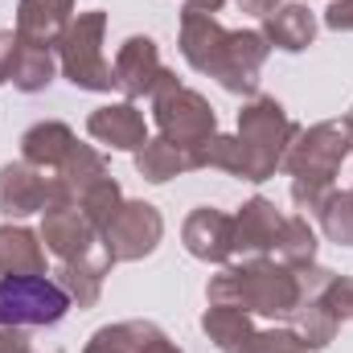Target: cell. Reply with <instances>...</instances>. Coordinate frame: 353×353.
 Segmentation results:
<instances>
[{
  "instance_id": "cell-26",
  "label": "cell",
  "mask_w": 353,
  "mask_h": 353,
  "mask_svg": "<svg viewBox=\"0 0 353 353\" xmlns=\"http://www.w3.org/2000/svg\"><path fill=\"white\" fill-rule=\"evenodd\" d=\"M321 234L337 247H353V197L350 189H329V197L316 205Z\"/></svg>"
},
{
  "instance_id": "cell-14",
  "label": "cell",
  "mask_w": 353,
  "mask_h": 353,
  "mask_svg": "<svg viewBox=\"0 0 353 353\" xmlns=\"http://www.w3.org/2000/svg\"><path fill=\"white\" fill-rule=\"evenodd\" d=\"M50 205V176L25 161H12L0 169V214L8 222H21L29 214H41Z\"/></svg>"
},
{
  "instance_id": "cell-22",
  "label": "cell",
  "mask_w": 353,
  "mask_h": 353,
  "mask_svg": "<svg viewBox=\"0 0 353 353\" xmlns=\"http://www.w3.org/2000/svg\"><path fill=\"white\" fill-rule=\"evenodd\" d=\"M136 173L144 181H152V185H165L173 176L193 173V157H189V148H176L165 136H157V140L148 136V144L136 152Z\"/></svg>"
},
{
  "instance_id": "cell-33",
  "label": "cell",
  "mask_w": 353,
  "mask_h": 353,
  "mask_svg": "<svg viewBox=\"0 0 353 353\" xmlns=\"http://www.w3.org/2000/svg\"><path fill=\"white\" fill-rule=\"evenodd\" d=\"M136 353H185L176 350L173 341L152 325V321H140V337H136Z\"/></svg>"
},
{
  "instance_id": "cell-9",
  "label": "cell",
  "mask_w": 353,
  "mask_h": 353,
  "mask_svg": "<svg viewBox=\"0 0 353 353\" xmlns=\"http://www.w3.org/2000/svg\"><path fill=\"white\" fill-rule=\"evenodd\" d=\"M115 90H123V99H152V90L161 87V79L169 74V66L161 62V46L148 33H132L119 50H115Z\"/></svg>"
},
{
  "instance_id": "cell-29",
  "label": "cell",
  "mask_w": 353,
  "mask_h": 353,
  "mask_svg": "<svg viewBox=\"0 0 353 353\" xmlns=\"http://www.w3.org/2000/svg\"><path fill=\"white\" fill-rule=\"evenodd\" d=\"M128 197H123V185L115 181V176L107 173L103 181H94L87 193H83V201H79V210L87 214V222L94 226V230H103L115 214H119V205H123Z\"/></svg>"
},
{
  "instance_id": "cell-3",
  "label": "cell",
  "mask_w": 353,
  "mask_h": 353,
  "mask_svg": "<svg viewBox=\"0 0 353 353\" xmlns=\"http://www.w3.org/2000/svg\"><path fill=\"white\" fill-rule=\"evenodd\" d=\"M300 136V123L283 111V103H275L271 94H255L243 103L239 111V148H243V176L239 181H271L283 169V157L292 148V140Z\"/></svg>"
},
{
  "instance_id": "cell-38",
  "label": "cell",
  "mask_w": 353,
  "mask_h": 353,
  "mask_svg": "<svg viewBox=\"0 0 353 353\" xmlns=\"http://www.w3.org/2000/svg\"><path fill=\"white\" fill-rule=\"evenodd\" d=\"M243 12H251V17H267V12H275L283 0H234Z\"/></svg>"
},
{
  "instance_id": "cell-16",
  "label": "cell",
  "mask_w": 353,
  "mask_h": 353,
  "mask_svg": "<svg viewBox=\"0 0 353 353\" xmlns=\"http://www.w3.org/2000/svg\"><path fill=\"white\" fill-rule=\"evenodd\" d=\"M279 226H283V214L275 210V201H267V197L243 201V210L234 214V255H243V259L275 255Z\"/></svg>"
},
{
  "instance_id": "cell-11",
  "label": "cell",
  "mask_w": 353,
  "mask_h": 353,
  "mask_svg": "<svg viewBox=\"0 0 353 353\" xmlns=\"http://www.w3.org/2000/svg\"><path fill=\"white\" fill-rule=\"evenodd\" d=\"M271 54L267 37L259 29H230V41H226V54H222V66H218V83L230 94H251L259 90V74H263V62Z\"/></svg>"
},
{
  "instance_id": "cell-27",
  "label": "cell",
  "mask_w": 353,
  "mask_h": 353,
  "mask_svg": "<svg viewBox=\"0 0 353 353\" xmlns=\"http://www.w3.org/2000/svg\"><path fill=\"white\" fill-rule=\"evenodd\" d=\"M54 279L62 283V292L70 296V304H79V308H94L99 304V296H103V271L90 263H58L54 271Z\"/></svg>"
},
{
  "instance_id": "cell-35",
  "label": "cell",
  "mask_w": 353,
  "mask_h": 353,
  "mask_svg": "<svg viewBox=\"0 0 353 353\" xmlns=\"http://www.w3.org/2000/svg\"><path fill=\"white\" fill-rule=\"evenodd\" d=\"M325 29H333V33H353V0H329V8H325Z\"/></svg>"
},
{
  "instance_id": "cell-10",
  "label": "cell",
  "mask_w": 353,
  "mask_h": 353,
  "mask_svg": "<svg viewBox=\"0 0 353 353\" xmlns=\"http://www.w3.org/2000/svg\"><path fill=\"white\" fill-rule=\"evenodd\" d=\"M181 243L193 259L226 267L234 259V214L214 210V205H197L181 226Z\"/></svg>"
},
{
  "instance_id": "cell-28",
  "label": "cell",
  "mask_w": 353,
  "mask_h": 353,
  "mask_svg": "<svg viewBox=\"0 0 353 353\" xmlns=\"http://www.w3.org/2000/svg\"><path fill=\"white\" fill-rule=\"evenodd\" d=\"M193 169H218V173L243 176V148H239V136H222L214 132L205 144H197L193 152Z\"/></svg>"
},
{
  "instance_id": "cell-5",
  "label": "cell",
  "mask_w": 353,
  "mask_h": 353,
  "mask_svg": "<svg viewBox=\"0 0 353 353\" xmlns=\"http://www.w3.org/2000/svg\"><path fill=\"white\" fill-rule=\"evenodd\" d=\"M148 103H152V119H157L161 136L173 140L176 148H189V152H193L197 144H205V140L218 132V115H214L210 99H205L201 90L176 83L173 70L161 79V87L152 90Z\"/></svg>"
},
{
  "instance_id": "cell-6",
  "label": "cell",
  "mask_w": 353,
  "mask_h": 353,
  "mask_svg": "<svg viewBox=\"0 0 353 353\" xmlns=\"http://www.w3.org/2000/svg\"><path fill=\"white\" fill-rule=\"evenodd\" d=\"M70 308L54 275H0V329H46Z\"/></svg>"
},
{
  "instance_id": "cell-13",
  "label": "cell",
  "mask_w": 353,
  "mask_h": 353,
  "mask_svg": "<svg viewBox=\"0 0 353 353\" xmlns=\"http://www.w3.org/2000/svg\"><path fill=\"white\" fill-rule=\"evenodd\" d=\"M226 41H230V29L218 21V17H205V12H181V58L197 70V74H218L222 66V54H226Z\"/></svg>"
},
{
  "instance_id": "cell-39",
  "label": "cell",
  "mask_w": 353,
  "mask_h": 353,
  "mask_svg": "<svg viewBox=\"0 0 353 353\" xmlns=\"http://www.w3.org/2000/svg\"><path fill=\"white\" fill-rule=\"evenodd\" d=\"M350 197H353V189H350Z\"/></svg>"
},
{
  "instance_id": "cell-12",
  "label": "cell",
  "mask_w": 353,
  "mask_h": 353,
  "mask_svg": "<svg viewBox=\"0 0 353 353\" xmlns=\"http://www.w3.org/2000/svg\"><path fill=\"white\" fill-rule=\"evenodd\" d=\"M87 136L94 144H107L111 152H140L148 144V119L132 99L119 103H103L87 115Z\"/></svg>"
},
{
  "instance_id": "cell-2",
  "label": "cell",
  "mask_w": 353,
  "mask_h": 353,
  "mask_svg": "<svg viewBox=\"0 0 353 353\" xmlns=\"http://www.w3.org/2000/svg\"><path fill=\"white\" fill-rule=\"evenodd\" d=\"M205 300L210 304H234L251 316L267 321H288L292 308L300 304V279L296 271L279 259H243V263H226L210 283H205Z\"/></svg>"
},
{
  "instance_id": "cell-36",
  "label": "cell",
  "mask_w": 353,
  "mask_h": 353,
  "mask_svg": "<svg viewBox=\"0 0 353 353\" xmlns=\"http://www.w3.org/2000/svg\"><path fill=\"white\" fill-rule=\"evenodd\" d=\"M0 353H33L25 329H0Z\"/></svg>"
},
{
  "instance_id": "cell-31",
  "label": "cell",
  "mask_w": 353,
  "mask_h": 353,
  "mask_svg": "<svg viewBox=\"0 0 353 353\" xmlns=\"http://www.w3.org/2000/svg\"><path fill=\"white\" fill-rule=\"evenodd\" d=\"M243 353H308L300 345V337L283 325V329H255V337L247 341Z\"/></svg>"
},
{
  "instance_id": "cell-1",
  "label": "cell",
  "mask_w": 353,
  "mask_h": 353,
  "mask_svg": "<svg viewBox=\"0 0 353 353\" xmlns=\"http://www.w3.org/2000/svg\"><path fill=\"white\" fill-rule=\"evenodd\" d=\"M350 152H353V115L300 128V136L292 140V148L283 157V173L292 176V201L304 218L316 214V205L329 197V189H337L333 181L341 173V165L350 161Z\"/></svg>"
},
{
  "instance_id": "cell-19",
  "label": "cell",
  "mask_w": 353,
  "mask_h": 353,
  "mask_svg": "<svg viewBox=\"0 0 353 353\" xmlns=\"http://www.w3.org/2000/svg\"><path fill=\"white\" fill-rule=\"evenodd\" d=\"M79 144L74 128L62 119H41L21 136V161L41 169V173H58V165L70 157V148Z\"/></svg>"
},
{
  "instance_id": "cell-25",
  "label": "cell",
  "mask_w": 353,
  "mask_h": 353,
  "mask_svg": "<svg viewBox=\"0 0 353 353\" xmlns=\"http://www.w3.org/2000/svg\"><path fill=\"white\" fill-rule=\"evenodd\" d=\"M58 79V54L54 50H41V46H25L21 41V54H17V66H12V87L21 94H37Z\"/></svg>"
},
{
  "instance_id": "cell-21",
  "label": "cell",
  "mask_w": 353,
  "mask_h": 353,
  "mask_svg": "<svg viewBox=\"0 0 353 353\" xmlns=\"http://www.w3.org/2000/svg\"><path fill=\"white\" fill-rule=\"evenodd\" d=\"M201 333L222 353H243L247 341L255 337V321H251V312H243L234 304H210L201 312Z\"/></svg>"
},
{
  "instance_id": "cell-15",
  "label": "cell",
  "mask_w": 353,
  "mask_h": 353,
  "mask_svg": "<svg viewBox=\"0 0 353 353\" xmlns=\"http://www.w3.org/2000/svg\"><path fill=\"white\" fill-rule=\"evenodd\" d=\"M46 176H50V205H79L90 185L107 176V157L99 148H90V144H74L70 157L58 165V173H46Z\"/></svg>"
},
{
  "instance_id": "cell-32",
  "label": "cell",
  "mask_w": 353,
  "mask_h": 353,
  "mask_svg": "<svg viewBox=\"0 0 353 353\" xmlns=\"http://www.w3.org/2000/svg\"><path fill=\"white\" fill-rule=\"evenodd\" d=\"M321 300H325V308H329L341 325L353 321V275H333Z\"/></svg>"
},
{
  "instance_id": "cell-37",
  "label": "cell",
  "mask_w": 353,
  "mask_h": 353,
  "mask_svg": "<svg viewBox=\"0 0 353 353\" xmlns=\"http://www.w3.org/2000/svg\"><path fill=\"white\" fill-rule=\"evenodd\" d=\"M226 4H230V0H185L181 12H205V17H218Z\"/></svg>"
},
{
  "instance_id": "cell-24",
  "label": "cell",
  "mask_w": 353,
  "mask_h": 353,
  "mask_svg": "<svg viewBox=\"0 0 353 353\" xmlns=\"http://www.w3.org/2000/svg\"><path fill=\"white\" fill-rule=\"evenodd\" d=\"M316 251H321V243H316L312 222H308L304 214L283 218L279 239H275V259H279V263H288L292 271H300V267H312V263H316Z\"/></svg>"
},
{
  "instance_id": "cell-23",
  "label": "cell",
  "mask_w": 353,
  "mask_h": 353,
  "mask_svg": "<svg viewBox=\"0 0 353 353\" xmlns=\"http://www.w3.org/2000/svg\"><path fill=\"white\" fill-rule=\"evenodd\" d=\"M283 325H288V329L300 337V345H304L308 353L325 350V345L337 337V329H341V321H337V316L325 308V300H300Z\"/></svg>"
},
{
  "instance_id": "cell-8",
  "label": "cell",
  "mask_w": 353,
  "mask_h": 353,
  "mask_svg": "<svg viewBox=\"0 0 353 353\" xmlns=\"http://www.w3.org/2000/svg\"><path fill=\"white\" fill-rule=\"evenodd\" d=\"M99 239H103V247H107V255L115 263H140L161 247L165 218H161V210L152 201H132L128 197L119 205V214L99 230Z\"/></svg>"
},
{
  "instance_id": "cell-30",
  "label": "cell",
  "mask_w": 353,
  "mask_h": 353,
  "mask_svg": "<svg viewBox=\"0 0 353 353\" xmlns=\"http://www.w3.org/2000/svg\"><path fill=\"white\" fill-rule=\"evenodd\" d=\"M136 337H140V321H119V325H103L87 341L83 353H136Z\"/></svg>"
},
{
  "instance_id": "cell-4",
  "label": "cell",
  "mask_w": 353,
  "mask_h": 353,
  "mask_svg": "<svg viewBox=\"0 0 353 353\" xmlns=\"http://www.w3.org/2000/svg\"><path fill=\"white\" fill-rule=\"evenodd\" d=\"M103 37H107V12L103 8H87L74 12L70 29L58 41V70L70 87L79 90H115V70L103 54Z\"/></svg>"
},
{
  "instance_id": "cell-20",
  "label": "cell",
  "mask_w": 353,
  "mask_h": 353,
  "mask_svg": "<svg viewBox=\"0 0 353 353\" xmlns=\"http://www.w3.org/2000/svg\"><path fill=\"white\" fill-rule=\"evenodd\" d=\"M0 275H50L46 271V243L37 230L21 222L0 226Z\"/></svg>"
},
{
  "instance_id": "cell-18",
  "label": "cell",
  "mask_w": 353,
  "mask_h": 353,
  "mask_svg": "<svg viewBox=\"0 0 353 353\" xmlns=\"http://www.w3.org/2000/svg\"><path fill=\"white\" fill-rule=\"evenodd\" d=\"M316 29H321V21H316V12H312L304 0H283L275 12L263 17V29H259V33L267 37L271 50L300 54V50H308V46L316 41Z\"/></svg>"
},
{
  "instance_id": "cell-34",
  "label": "cell",
  "mask_w": 353,
  "mask_h": 353,
  "mask_svg": "<svg viewBox=\"0 0 353 353\" xmlns=\"http://www.w3.org/2000/svg\"><path fill=\"white\" fill-rule=\"evenodd\" d=\"M17 54H21V37H17V29H0V87L12 83Z\"/></svg>"
},
{
  "instance_id": "cell-7",
  "label": "cell",
  "mask_w": 353,
  "mask_h": 353,
  "mask_svg": "<svg viewBox=\"0 0 353 353\" xmlns=\"http://www.w3.org/2000/svg\"><path fill=\"white\" fill-rule=\"evenodd\" d=\"M37 234H41L46 251L58 263H90L103 275L115 267V259L107 255V247L99 239V230L87 222V214L79 205H50V210H41V230Z\"/></svg>"
},
{
  "instance_id": "cell-17",
  "label": "cell",
  "mask_w": 353,
  "mask_h": 353,
  "mask_svg": "<svg viewBox=\"0 0 353 353\" xmlns=\"http://www.w3.org/2000/svg\"><path fill=\"white\" fill-rule=\"evenodd\" d=\"M74 21V0H17V37L25 46L58 50Z\"/></svg>"
}]
</instances>
